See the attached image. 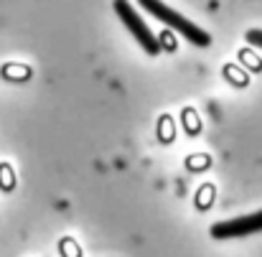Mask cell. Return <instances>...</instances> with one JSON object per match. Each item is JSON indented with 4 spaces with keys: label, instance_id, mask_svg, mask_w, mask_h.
<instances>
[{
    "label": "cell",
    "instance_id": "obj_4",
    "mask_svg": "<svg viewBox=\"0 0 262 257\" xmlns=\"http://www.w3.org/2000/svg\"><path fill=\"white\" fill-rule=\"evenodd\" d=\"M245 38H247V44H252V46L262 49V31H260V28H250Z\"/></svg>",
    "mask_w": 262,
    "mask_h": 257
},
{
    "label": "cell",
    "instance_id": "obj_2",
    "mask_svg": "<svg viewBox=\"0 0 262 257\" xmlns=\"http://www.w3.org/2000/svg\"><path fill=\"white\" fill-rule=\"evenodd\" d=\"M112 8H115V13H117V18L125 23V28L135 36V41L145 49V54H150V56H158L161 54V44H158V38L153 36V31L148 28V23H145V18L127 3V0H115L112 3Z\"/></svg>",
    "mask_w": 262,
    "mask_h": 257
},
{
    "label": "cell",
    "instance_id": "obj_3",
    "mask_svg": "<svg viewBox=\"0 0 262 257\" xmlns=\"http://www.w3.org/2000/svg\"><path fill=\"white\" fill-rule=\"evenodd\" d=\"M255 232H262V211L224 219V222H216L211 227L214 240H239V237H247V234H255Z\"/></svg>",
    "mask_w": 262,
    "mask_h": 257
},
{
    "label": "cell",
    "instance_id": "obj_1",
    "mask_svg": "<svg viewBox=\"0 0 262 257\" xmlns=\"http://www.w3.org/2000/svg\"><path fill=\"white\" fill-rule=\"evenodd\" d=\"M150 15H156L161 23H166V26H171L173 31H178L188 44H193V46H209L211 44V36L204 31V28H199L196 23H191L186 15H181L178 10L173 8H168L166 3H161V0H138Z\"/></svg>",
    "mask_w": 262,
    "mask_h": 257
}]
</instances>
